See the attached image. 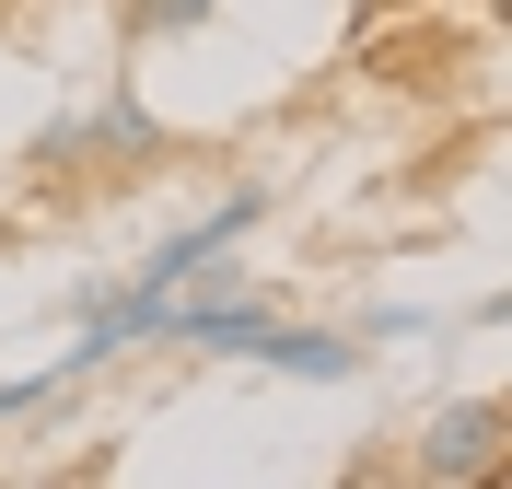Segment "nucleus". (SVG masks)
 <instances>
[{
	"label": "nucleus",
	"instance_id": "f03ea898",
	"mask_svg": "<svg viewBox=\"0 0 512 489\" xmlns=\"http://www.w3.org/2000/svg\"><path fill=\"white\" fill-rule=\"evenodd\" d=\"M256 361H280V373H303V385H350V373H361V350L338 338V326H268Z\"/></svg>",
	"mask_w": 512,
	"mask_h": 489
},
{
	"label": "nucleus",
	"instance_id": "7ed1b4c3",
	"mask_svg": "<svg viewBox=\"0 0 512 489\" xmlns=\"http://www.w3.org/2000/svg\"><path fill=\"white\" fill-rule=\"evenodd\" d=\"M210 24V0H128V35H187Z\"/></svg>",
	"mask_w": 512,
	"mask_h": 489
},
{
	"label": "nucleus",
	"instance_id": "20e7f679",
	"mask_svg": "<svg viewBox=\"0 0 512 489\" xmlns=\"http://www.w3.org/2000/svg\"><path fill=\"white\" fill-rule=\"evenodd\" d=\"M350 12H361V24H373V12H396V0H350Z\"/></svg>",
	"mask_w": 512,
	"mask_h": 489
},
{
	"label": "nucleus",
	"instance_id": "f257e3e1",
	"mask_svg": "<svg viewBox=\"0 0 512 489\" xmlns=\"http://www.w3.org/2000/svg\"><path fill=\"white\" fill-rule=\"evenodd\" d=\"M501 455H512V408L501 396H454V408H431V431H419V478L431 489H478V478H501Z\"/></svg>",
	"mask_w": 512,
	"mask_h": 489
}]
</instances>
